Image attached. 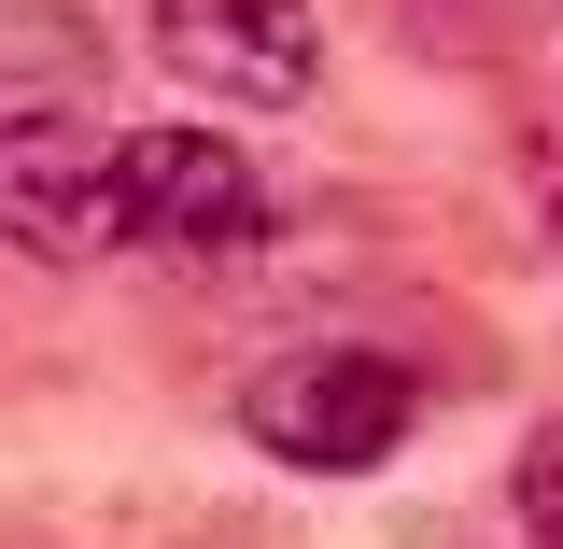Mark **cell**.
<instances>
[{"instance_id":"6da1fadb","label":"cell","mask_w":563,"mask_h":549,"mask_svg":"<svg viewBox=\"0 0 563 549\" xmlns=\"http://www.w3.org/2000/svg\"><path fill=\"white\" fill-rule=\"evenodd\" d=\"M240 422H254V451H282L296 480H366V465L409 451L422 381L380 339H310V352H282V366H254Z\"/></svg>"},{"instance_id":"7a4b0ae2","label":"cell","mask_w":563,"mask_h":549,"mask_svg":"<svg viewBox=\"0 0 563 549\" xmlns=\"http://www.w3.org/2000/svg\"><path fill=\"white\" fill-rule=\"evenodd\" d=\"M0 254L29 268H99L128 254V169L85 113H43V128L0 141Z\"/></svg>"},{"instance_id":"3957f363","label":"cell","mask_w":563,"mask_h":549,"mask_svg":"<svg viewBox=\"0 0 563 549\" xmlns=\"http://www.w3.org/2000/svg\"><path fill=\"white\" fill-rule=\"evenodd\" d=\"M155 57L225 113H296L324 85V0H155Z\"/></svg>"},{"instance_id":"277c9868","label":"cell","mask_w":563,"mask_h":549,"mask_svg":"<svg viewBox=\"0 0 563 549\" xmlns=\"http://www.w3.org/2000/svg\"><path fill=\"white\" fill-rule=\"evenodd\" d=\"M113 169H128L141 254H240V240H268V184H254V155L225 128H128Z\"/></svg>"},{"instance_id":"5b68a950","label":"cell","mask_w":563,"mask_h":549,"mask_svg":"<svg viewBox=\"0 0 563 549\" xmlns=\"http://www.w3.org/2000/svg\"><path fill=\"white\" fill-rule=\"evenodd\" d=\"M99 70H113V43L85 0H0V141L43 128V113H85Z\"/></svg>"},{"instance_id":"8992f818","label":"cell","mask_w":563,"mask_h":549,"mask_svg":"<svg viewBox=\"0 0 563 549\" xmlns=\"http://www.w3.org/2000/svg\"><path fill=\"white\" fill-rule=\"evenodd\" d=\"M521 536L563 549V422H536V437H521Z\"/></svg>"},{"instance_id":"52a82bcc","label":"cell","mask_w":563,"mask_h":549,"mask_svg":"<svg viewBox=\"0 0 563 549\" xmlns=\"http://www.w3.org/2000/svg\"><path fill=\"white\" fill-rule=\"evenodd\" d=\"M521 184H536V226L563 240V128H521Z\"/></svg>"},{"instance_id":"ba28073f","label":"cell","mask_w":563,"mask_h":549,"mask_svg":"<svg viewBox=\"0 0 563 549\" xmlns=\"http://www.w3.org/2000/svg\"><path fill=\"white\" fill-rule=\"evenodd\" d=\"M521 549H536V536H521Z\"/></svg>"}]
</instances>
